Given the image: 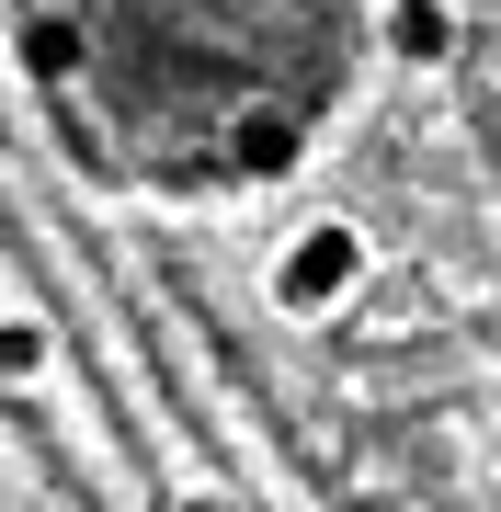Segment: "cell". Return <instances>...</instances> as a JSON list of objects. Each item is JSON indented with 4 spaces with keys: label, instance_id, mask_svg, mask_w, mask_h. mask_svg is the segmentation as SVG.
Here are the masks:
<instances>
[{
    "label": "cell",
    "instance_id": "cell-1",
    "mask_svg": "<svg viewBox=\"0 0 501 512\" xmlns=\"http://www.w3.org/2000/svg\"><path fill=\"white\" fill-rule=\"evenodd\" d=\"M376 0H12V57L80 171L126 194H251L365 80Z\"/></svg>",
    "mask_w": 501,
    "mask_h": 512
}]
</instances>
